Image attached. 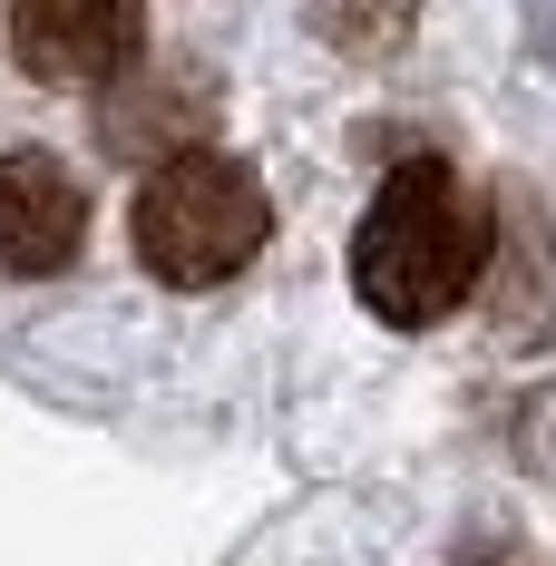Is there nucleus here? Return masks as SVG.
<instances>
[{"instance_id":"2","label":"nucleus","mask_w":556,"mask_h":566,"mask_svg":"<svg viewBox=\"0 0 556 566\" xmlns=\"http://www.w3.org/2000/svg\"><path fill=\"white\" fill-rule=\"evenodd\" d=\"M127 234H137V264H147L157 283H176V293H216V283H234L254 254H264L274 196H264V176L244 167V157L196 147V157L147 167L137 206H127Z\"/></svg>"},{"instance_id":"3","label":"nucleus","mask_w":556,"mask_h":566,"mask_svg":"<svg viewBox=\"0 0 556 566\" xmlns=\"http://www.w3.org/2000/svg\"><path fill=\"white\" fill-rule=\"evenodd\" d=\"M10 50L40 88H108L147 59V0H10Z\"/></svg>"},{"instance_id":"5","label":"nucleus","mask_w":556,"mask_h":566,"mask_svg":"<svg viewBox=\"0 0 556 566\" xmlns=\"http://www.w3.org/2000/svg\"><path fill=\"white\" fill-rule=\"evenodd\" d=\"M459 566H517V547H507V537H479V547H469Z\"/></svg>"},{"instance_id":"1","label":"nucleus","mask_w":556,"mask_h":566,"mask_svg":"<svg viewBox=\"0 0 556 566\" xmlns=\"http://www.w3.org/2000/svg\"><path fill=\"white\" fill-rule=\"evenodd\" d=\"M489 254H499V226L479 186L449 157H400L352 226V293L390 333H430L489 283Z\"/></svg>"},{"instance_id":"4","label":"nucleus","mask_w":556,"mask_h":566,"mask_svg":"<svg viewBox=\"0 0 556 566\" xmlns=\"http://www.w3.org/2000/svg\"><path fill=\"white\" fill-rule=\"evenodd\" d=\"M78 244H88V186L50 147H10L0 157V274H69Z\"/></svg>"}]
</instances>
